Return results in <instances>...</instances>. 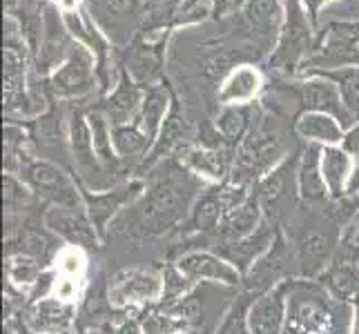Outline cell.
<instances>
[{
	"label": "cell",
	"mask_w": 359,
	"mask_h": 334,
	"mask_svg": "<svg viewBox=\"0 0 359 334\" xmlns=\"http://www.w3.org/2000/svg\"><path fill=\"white\" fill-rule=\"evenodd\" d=\"M279 232H281L279 228L270 225V223L264 218L262 228H259L257 232H252L250 237H245L241 241H234V243H217L215 252L226 256L228 261L241 272V274H245V272L257 263V258L264 256L270 250V245L275 243Z\"/></svg>",
	"instance_id": "603a6c76"
},
{
	"label": "cell",
	"mask_w": 359,
	"mask_h": 334,
	"mask_svg": "<svg viewBox=\"0 0 359 334\" xmlns=\"http://www.w3.org/2000/svg\"><path fill=\"white\" fill-rule=\"evenodd\" d=\"M81 185V183H79ZM145 190V179H130L128 183L114 185L109 190H88L81 185L83 205L88 209V214L94 223L98 237L103 241L107 239V228H112V221L121 216L126 207H130Z\"/></svg>",
	"instance_id": "7c38bea8"
},
{
	"label": "cell",
	"mask_w": 359,
	"mask_h": 334,
	"mask_svg": "<svg viewBox=\"0 0 359 334\" xmlns=\"http://www.w3.org/2000/svg\"><path fill=\"white\" fill-rule=\"evenodd\" d=\"M264 223V209L259 203V196L255 188L250 194L245 196V201L237 205L234 209L226 214V218L221 221L219 232H217V243H234L241 241L245 237H250L252 232H257Z\"/></svg>",
	"instance_id": "d4e9b609"
},
{
	"label": "cell",
	"mask_w": 359,
	"mask_h": 334,
	"mask_svg": "<svg viewBox=\"0 0 359 334\" xmlns=\"http://www.w3.org/2000/svg\"><path fill=\"white\" fill-rule=\"evenodd\" d=\"M177 158L188 167L192 174L212 185L226 183L234 169L237 160V150L230 145L208 147V145H183Z\"/></svg>",
	"instance_id": "d6986e66"
},
{
	"label": "cell",
	"mask_w": 359,
	"mask_h": 334,
	"mask_svg": "<svg viewBox=\"0 0 359 334\" xmlns=\"http://www.w3.org/2000/svg\"><path fill=\"white\" fill-rule=\"evenodd\" d=\"M112 143L118 158L123 160L126 169L136 172L152 150V141L139 127V123H128V125H112Z\"/></svg>",
	"instance_id": "1f68e13d"
},
{
	"label": "cell",
	"mask_w": 359,
	"mask_h": 334,
	"mask_svg": "<svg viewBox=\"0 0 359 334\" xmlns=\"http://www.w3.org/2000/svg\"><path fill=\"white\" fill-rule=\"evenodd\" d=\"M18 179L47 207H85L79 179L72 169L54 160L29 156L22 163Z\"/></svg>",
	"instance_id": "7a4b0ae2"
},
{
	"label": "cell",
	"mask_w": 359,
	"mask_h": 334,
	"mask_svg": "<svg viewBox=\"0 0 359 334\" xmlns=\"http://www.w3.org/2000/svg\"><path fill=\"white\" fill-rule=\"evenodd\" d=\"M357 265H359V258H357Z\"/></svg>",
	"instance_id": "7dc6e473"
},
{
	"label": "cell",
	"mask_w": 359,
	"mask_h": 334,
	"mask_svg": "<svg viewBox=\"0 0 359 334\" xmlns=\"http://www.w3.org/2000/svg\"><path fill=\"white\" fill-rule=\"evenodd\" d=\"M330 3H337V0H302L304 11H306L308 20H311L313 29L319 27V16H321V11H324Z\"/></svg>",
	"instance_id": "ab89813d"
},
{
	"label": "cell",
	"mask_w": 359,
	"mask_h": 334,
	"mask_svg": "<svg viewBox=\"0 0 359 334\" xmlns=\"http://www.w3.org/2000/svg\"><path fill=\"white\" fill-rule=\"evenodd\" d=\"M194 283H217L230 290L241 292L243 274L226 256L215 250H190L183 252L175 261Z\"/></svg>",
	"instance_id": "2e32d148"
},
{
	"label": "cell",
	"mask_w": 359,
	"mask_h": 334,
	"mask_svg": "<svg viewBox=\"0 0 359 334\" xmlns=\"http://www.w3.org/2000/svg\"><path fill=\"white\" fill-rule=\"evenodd\" d=\"M147 0H88V11L109 43L123 52L139 36Z\"/></svg>",
	"instance_id": "ba28073f"
},
{
	"label": "cell",
	"mask_w": 359,
	"mask_h": 334,
	"mask_svg": "<svg viewBox=\"0 0 359 334\" xmlns=\"http://www.w3.org/2000/svg\"><path fill=\"white\" fill-rule=\"evenodd\" d=\"M313 32L315 29L306 16L302 0H286V22H283L275 52L268 56V65L279 78L299 76L302 65L315 49L317 39Z\"/></svg>",
	"instance_id": "3957f363"
},
{
	"label": "cell",
	"mask_w": 359,
	"mask_h": 334,
	"mask_svg": "<svg viewBox=\"0 0 359 334\" xmlns=\"http://www.w3.org/2000/svg\"><path fill=\"white\" fill-rule=\"evenodd\" d=\"M257 299L250 292H237V299L232 301L228 312L221 316V323L215 334H250V323H248V314H250V305Z\"/></svg>",
	"instance_id": "8d00e7d4"
},
{
	"label": "cell",
	"mask_w": 359,
	"mask_h": 334,
	"mask_svg": "<svg viewBox=\"0 0 359 334\" xmlns=\"http://www.w3.org/2000/svg\"><path fill=\"white\" fill-rule=\"evenodd\" d=\"M317 283L332 296V301L348 307L359 301V265L355 261L332 258V263L324 270Z\"/></svg>",
	"instance_id": "83f0119b"
},
{
	"label": "cell",
	"mask_w": 359,
	"mask_h": 334,
	"mask_svg": "<svg viewBox=\"0 0 359 334\" xmlns=\"http://www.w3.org/2000/svg\"><path fill=\"white\" fill-rule=\"evenodd\" d=\"M76 334H116L114 326H94V328H79Z\"/></svg>",
	"instance_id": "7bdbcfd3"
},
{
	"label": "cell",
	"mask_w": 359,
	"mask_h": 334,
	"mask_svg": "<svg viewBox=\"0 0 359 334\" xmlns=\"http://www.w3.org/2000/svg\"><path fill=\"white\" fill-rule=\"evenodd\" d=\"M250 0H212V18L226 20L241 14Z\"/></svg>",
	"instance_id": "f35d334b"
},
{
	"label": "cell",
	"mask_w": 359,
	"mask_h": 334,
	"mask_svg": "<svg viewBox=\"0 0 359 334\" xmlns=\"http://www.w3.org/2000/svg\"><path fill=\"white\" fill-rule=\"evenodd\" d=\"M286 22V0H250L241 11V27L259 58L275 52Z\"/></svg>",
	"instance_id": "8fae6325"
},
{
	"label": "cell",
	"mask_w": 359,
	"mask_h": 334,
	"mask_svg": "<svg viewBox=\"0 0 359 334\" xmlns=\"http://www.w3.org/2000/svg\"><path fill=\"white\" fill-rule=\"evenodd\" d=\"M353 172H355V158L341 145L324 147V152H321V174H324L330 201L348 199Z\"/></svg>",
	"instance_id": "4316f807"
},
{
	"label": "cell",
	"mask_w": 359,
	"mask_h": 334,
	"mask_svg": "<svg viewBox=\"0 0 359 334\" xmlns=\"http://www.w3.org/2000/svg\"><path fill=\"white\" fill-rule=\"evenodd\" d=\"M348 334H359V301L351 307V330Z\"/></svg>",
	"instance_id": "ee69618b"
},
{
	"label": "cell",
	"mask_w": 359,
	"mask_h": 334,
	"mask_svg": "<svg viewBox=\"0 0 359 334\" xmlns=\"http://www.w3.org/2000/svg\"><path fill=\"white\" fill-rule=\"evenodd\" d=\"M143 179V194L116 218L128 221V237L152 241L172 228H183L196 196L203 192V179L192 174L177 156L161 160Z\"/></svg>",
	"instance_id": "6da1fadb"
},
{
	"label": "cell",
	"mask_w": 359,
	"mask_h": 334,
	"mask_svg": "<svg viewBox=\"0 0 359 334\" xmlns=\"http://www.w3.org/2000/svg\"><path fill=\"white\" fill-rule=\"evenodd\" d=\"M297 279H286L272 290L259 294L250 305V334H281L288 316V299Z\"/></svg>",
	"instance_id": "ffe728a7"
},
{
	"label": "cell",
	"mask_w": 359,
	"mask_h": 334,
	"mask_svg": "<svg viewBox=\"0 0 359 334\" xmlns=\"http://www.w3.org/2000/svg\"><path fill=\"white\" fill-rule=\"evenodd\" d=\"M43 221L56 239L69 243L76 250L96 252L103 243L85 207H47Z\"/></svg>",
	"instance_id": "5bb4252c"
},
{
	"label": "cell",
	"mask_w": 359,
	"mask_h": 334,
	"mask_svg": "<svg viewBox=\"0 0 359 334\" xmlns=\"http://www.w3.org/2000/svg\"><path fill=\"white\" fill-rule=\"evenodd\" d=\"M335 258H344V261H355L359 258V209L346 218V223L339 230V243Z\"/></svg>",
	"instance_id": "74e56055"
},
{
	"label": "cell",
	"mask_w": 359,
	"mask_h": 334,
	"mask_svg": "<svg viewBox=\"0 0 359 334\" xmlns=\"http://www.w3.org/2000/svg\"><path fill=\"white\" fill-rule=\"evenodd\" d=\"M321 152L324 145L304 143L299 152V167H297V185H299V201L306 205H326L330 194L321 174Z\"/></svg>",
	"instance_id": "7402d4cb"
},
{
	"label": "cell",
	"mask_w": 359,
	"mask_h": 334,
	"mask_svg": "<svg viewBox=\"0 0 359 334\" xmlns=\"http://www.w3.org/2000/svg\"><path fill=\"white\" fill-rule=\"evenodd\" d=\"M116 334H143V328L139 323V319H136V312L121 321L116 326Z\"/></svg>",
	"instance_id": "b9f144b4"
},
{
	"label": "cell",
	"mask_w": 359,
	"mask_h": 334,
	"mask_svg": "<svg viewBox=\"0 0 359 334\" xmlns=\"http://www.w3.org/2000/svg\"><path fill=\"white\" fill-rule=\"evenodd\" d=\"M136 319L143 328V334H190L194 328L179 316L175 310H165L158 303H152L136 312Z\"/></svg>",
	"instance_id": "d6a6232c"
},
{
	"label": "cell",
	"mask_w": 359,
	"mask_h": 334,
	"mask_svg": "<svg viewBox=\"0 0 359 334\" xmlns=\"http://www.w3.org/2000/svg\"><path fill=\"white\" fill-rule=\"evenodd\" d=\"M190 334H199V330H194V332H190Z\"/></svg>",
	"instance_id": "bcb514c9"
},
{
	"label": "cell",
	"mask_w": 359,
	"mask_h": 334,
	"mask_svg": "<svg viewBox=\"0 0 359 334\" xmlns=\"http://www.w3.org/2000/svg\"><path fill=\"white\" fill-rule=\"evenodd\" d=\"M302 152V150H299ZM299 152H292L272 167L268 174L257 181L255 192L264 209V218L279 230L286 228L290 214L299 201V185H297V167H299Z\"/></svg>",
	"instance_id": "277c9868"
},
{
	"label": "cell",
	"mask_w": 359,
	"mask_h": 334,
	"mask_svg": "<svg viewBox=\"0 0 359 334\" xmlns=\"http://www.w3.org/2000/svg\"><path fill=\"white\" fill-rule=\"evenodd\" d=\"M143 96H145V88H141V85L121 67L112 92L103 96V101L96 107L107 116L109 125H128V123H134L136 116H139Z\"/></svg>",
	"instance_id": "44dd1931"
},
{
	"label": "cell",
	"mask_w": 359,
	"mask_h": 334,
	"mask_svg": "<svg viewBox=\"0 0 359 334\" xmlns=\"http://www.w3.org/2000/svg\"><path fill=\"white\" fill-rule=\"evenodd\" d=\"M259 107L255 103L250 105H219V111L215 116V130L230 147H237L248 139L252 132L255 123L259 120Z\"/></svg>",
	"instance_id": "f1b7e54d"
},
{
	"label": "cell",
	"mask_w": 359,
	"mask_h": 334,
	"mask_svg": "<svg viewBox=\"0 0 359 334\" xmlns=\"http://www.w3.org/2000/svg\"><path fill=\"white\" fill-rule=\"evenodd\" d=\"M311 283L306 279H297L288 299V316L281 334H337L335 316L328 299L332 296L319 286L308 294Z\"/></svg>",
	"instance_id": "8992f818"
},
{
	"label": "cell",
	"mask_w": 359,
	"mask_h": 334,
	"mask_svg": "<svg viewBox=\"0 0 359 334\" xmlns=\"http://www.w3.org/2000/svg\"><path fill=\"white\" fill-rule=\"evenodd\" d=\"M339 225L330 230H313L304 234L294 245V272L297 279L317 281L332 263L339 243Z\"/></svg>",
	"instance_id": "9a60e30c"
},
{
	"label": "cell",
	"mask_w": 359,
	"mask_h": 334,
	"mask_svg": "<svg viewBox=\"0 0 359 334\" xmlns=\"http://www.w3.org/2000/svg\"><path fill=\"white\" fill-rule=\"evenodd\" d=\"M348 199H351V203H353V207H355V209H359V192H357L355 196H348Z\"/></svg>",
	"instance_id": "f6af8a7d"
},
{
	"label": "cell",
	"mask_w": 359,
	"mask_h": 334,
	"mask_svg": "<svg viewBox=\"0 0 359 334\" xmlns=\"http://www.w3.org/2000/svg\"><path fill=\"white\" fill-rule=\"evenodd\" d=\"M161 277H163V292H161L158 305L165 310H172L185 296L199 288V283H194L177 263H165L161 267Z\"/></svg>",
	"instance_id": "e575fe53"
},
{
	"label": "cell",
	"mask_w": 359,
	"mask_h": 334,
	"mask_svg": "<svg viewBox=\"0 0 359 334\" xmlns=\"http://www.w3.org/2000/svg\"><path fill=\"white\" fill-rule=\"evenodd\" d=\"M286 279H297L294 272V247H290L286 232H279L270 250L257 258V263L243 274V288L255 296L279 286Z\"/></svg>",
	"instance_id": "4fadbf2b"
},
{
	"label": "cell",
	"mask_w": 359,
	"mask_h": 334,
	"mask_svg": "<svg viewBox=\"0 0 359 334\" xmlns=\"http://www.w3.org/2000/svg\"><path fill=\"white\" fill-rule=\"evenodd\" d=\"M264 74L255 65H237L224 83L219 85L217 103L219 105H250L257 103V96L264 92Z\"/></svg>",
	"instance_id": "cb8c5ba5"
},
{
	"label": "cell",
	"mask_w": 359,
	"mask_h": 334,
	"mask_svg": "<svg viewBox=\"0 0 359 334\" xmlns=\"http://www.w3.org/2000/svg\"><path fill=\"white\" fill-rule=\"evenodd\" d=\"M341 67H359V18L330 22L319 32L313 54L302 65L299 76Z\"/></svg>",
	"instance_id": "5b68a950"
},
{
	"label": "cell",
	"mask_w": 359,
	"mask_h": 334,
	"mask_svg": "<svg viewBox=\"0 0 359 334\" xmlns=\"http://www.w3.org/2000/svg\"><path fill=\"white\" fill-rule=\"evenodd\" d=\"M16 316L36 334H72L76 330L79 307L74 301L47 296V299L25 305Z\"/></svg>",
	"instance_id": "e0dca14e"
},
{
	"label": "cell",
	"mask_w": 359,
	"mask_h": 334,
	"mask_svg": "<svg viewBox=\"0 0 359 334\" xmlns=\"http://www.w3.org/2000/svg\"><path fill=\"white\" fill-rule=\"evenodd\" d=\"M341 147L355 158V163H359V120H355L353 125L346 130Z\"/></svg>",
	"instance_id": "60d3db41"
},
{
	"label": "cell",
	"mask_w": 359,
	"mask_h": 334,
	"mask_svg": "<svg viewBox=\"0 0 359 334\" xmlns=\"http://www.w3.org/2000/svg\"><path fill=\"white\" fill-rule=\"evenodd\" d=\"M88 120H90V130H92V139H94V150L98 156V163L103 165V169L109 176L118 181V174L128 172L123 160L118 158L114 143H112V125H109L107 116L103 114L96 105L88 109Z\"/></svg>",
	"instance_id": "f546056e"
},
{
	"label": "cell",
	"mask_w": 359,
	"mask_h": 334,
	"mask_svg": "<svg viewBox=\"0 0 359 334\" xmlns=\"http://www.w3.org/2000/svg\"><path fill=\"white\" fill-rule=\"evenodd\" d=\"M292 92L297 103V116L304 114V111H324V114H332L339 118L346 130L351 127V118L344 109L341 94L332 81L319 76V74H311V76H304V81L292 83Z\"/></svg>",
	"instance_id": "ac0fdd59"
},
{
	"label": "cell",
	"mask_w": 359,
	"mask_h": 334,
	"mask_svg": "<svg viewBox=\"0 0 359 334\" xmlns=\"http://www.w3.org/2000/svg\"><path fill=\"white\" fill-rule=\"evenodd\" d=\"M170 32L163 34H145L141 32L136 39L118 52L121 67L141 85L152 88L165 81V47Z\"/></svg>",
	"instance_id": "9c48e42d"
},
{
	"label": "cell",
	"mask_w": 359,
	"mask_h": 334,
	"mask_svg": "<svg viewBox=\"0 0 359 334\" xmlns=\"http://www.w3.org/2000/svg\"><path fill=\"white\" fill-rule=\"evenodd\" d=\"M47 267L36 261L34 256H25V254H7V263H5V274H7V286L16 288V290H29L36 286V281L41 279V274Z\"/></svg>",
	"instance_id": "d590c367"
},
{
	"label": "cell",
	"mask_w": 359,
	"mask_h": 334,
	"mask_svg": "<svg viewBox=\"0 0 359 334\" xmlns=\"http://www.w3.org/2000/svg\"><path fill=\"white\" fill-rule=\"evenodd\" d=\"M172 85L168 83V78L161 85H152V88H145V96H143V105L139 116H136V123L139 127L145 132V136L152 143L156 141V136L161 132V125H163V118L170 109L172 103Z\"/></svg>",
	"instance_id": "4dcf8cb0"
},
{
	"label": "cell",
	"mask_w": 359,
	"mask_h": 334,
	"mask_svg": "<svg viewBox=\"0 0 359 334\" xmlns=\"http://www.w3.org/2000/svg\"><path fill=\"white\" fill-rule=\"evenodd\" d=\"M292 134L304 143L315 145H341L346 127L341 120L324 111H304L292 120Z\"/></svg>",
	"instance_id": "484cf974"
},
{
	"label": "cell",
	"mask_w": 359,
	"mask_h": 334,
	"mask_svg": "<svg viewBox=\"0 0 359 334\" xmlns=\"http://www.w3.org/2000/svg\"><path fill=\"white\" fill-rule=\"evenodd\" d=\"M161 292H163V277L156 270L126 267L107 279L109 303L116 310L139 312L147 305L158 303Z\"/></svg>",
	"instance_id": "30bf717a"
},
{
	"label": "cell",
	"mask_w": 359,
	"mask_h": 334,
	"mask_svg": "<svg viewBox=\"0 0 359 334\" xmlns=\"http://www.w3.org/2000/svg\"><path fill=\"white\" fill-rule=\"evenodd\" d=\"M319 76H324L337 85V90L341 94L344 109L351 118V125L355 120H359V67H341V69H324L315 71ZM311 76V74H308Z\"/></svg>",
	"instance_id": "836d02e7"
},
{
	"label": "cell",
	"mask_w": 359,
	"mask_h": 334,
	"mask_svg": "<svg viewBox=\"0 0 359 334\" xmlns=\"http://www.w3.org/2000/svg\"><path fill=\"white\" fill-rule=\"evenodd\" d=\"M96 67H98L96 56L88 47L76 43L72 47L65 63L47 78L49 92H52V96L60 103H81L83 98L92 96L96 90L101 94Z\"/></svg>",
	"instance_id": "52a82bcc"
}]
</instances>
